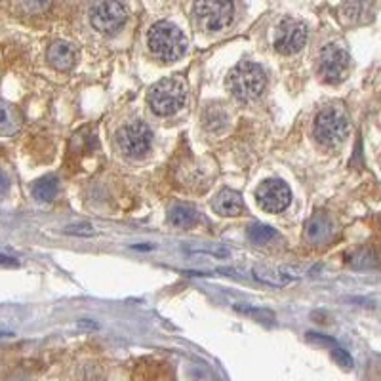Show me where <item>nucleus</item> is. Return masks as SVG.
Wrapping results in <instances>:
<instances>
[{"instance_id":"f03ea898","label":"nucleus","mask_w":381,"mask_h":381,"mask_svg":"<svg viewBox=\"0 0 381 381\" xmlns=\"http://www.w3.org/2000/svg\"><path fill=\"white\" fill-rule=\"evenodd\" d=\"M227 86L233 96L242 101H252L263 94L267 86V77L260 65L252 61H242L227 77Z\"/></svg>"},{"instance_id":"ddd939ff","label":"nucleus","mask_w":381,"mask_h":381,"mask_svg":"<svg viewBox=\"0 0 381 381\" xmlns=\"http://www.w3.org/2000/svg\"><path fill=\"white\" fill-rule=\"evenodd\" d=\"M212 210L221 218H236L244 210V200L236 191L223 189L212 200Z\"/></svg>"},{"instance_id":"5701e85b","label":"nucleus","mask_w":381,"mask_h":381,"mask_svg":"<svg viewBox=\"0 0 381 381\" xmlns=\"http://www.w3.org/2000/svg\"><path fill=\"white\" fill-rule=\"evenodd\" d=\"M67 233H71V235H92L94 229L88 227V225H77V227H67Z\"/></svg>"},{"instance_id":"7ed1b4c3","label":"nucleus","mask_w":381,"mask_h":381,"mask_svg":"<svg viewBox=\"0 0 381 381\" xmlns=\"http://www.w3.org/2000/svg\"><path fill=\"white\" fill-rule=\"evenodd\" d=\"M187 99V88L182 79H162L149 92V105L158 116H172Z\"/></svg>"},{"instance_id":"39448f33","label":"nucleus","mask_w":381,"mask_h":381,"mask_svg":"<svg viewBox=\"0 0 381 381\" xmlns=\"http://www.w3.org/2000/svg\"><path fill=\"white\" fill-rule=\"evenodd\" d=\"M313 132L319 143L326 147H336L343 143L347 133H349V121L347 116L336 107H326L322 109L315 118Z\"/></svg>"},{"instance_id":"412c9836","label":"nucleus","mask_w":381,"mask_h":381,"mask_svg":"<svg viewBox=\"0 0 381 381\" xmlns=\"http://www.w3.org/2000/svg\"><path fill=\"white\" fill-rule=\"evenodd\" d=\"M50 4V0H19V6L23 8L27 13H38L46 10Z\"/></svg>"},{"instance_id":"20e7f679","label":"nucleus","mask_w":381,"mask_h":381,"mask_svg":"<svg viewBox=\"0 0 381 381\" xmlns=\"http://www.w3.org/2000/svg\"><path fill=\"white\" fill-rule=\"evenodd\" d=\"M194 23L204 33L223 31L233 21L235 2L233 0H194Z\"/></svg>"},{"instance_id":"0eeeda50","label":"nucleus","mask_w":381,"mask_h":381,"mask_svg":"<svg viewBox=\"0 0 381 381\" xmlns=\"http://www.w3.org/2000/svg\"><path fill=\"white\" fill-rule=\"evenodd\" d=\"M90 21L94 29L111 35L126 23V8L121 0H96L90 8Z\"/></svg>"},{"instance_id":"aec40b11","label":"nucleus","mask_w":381,"mask_h":381,"mask_svg":"<svg viewBox=\"0 0 381 381\" xmlns=\"http://www.w3.org/2000/svg\"><path fill=\"white\" fill-rule=\"evenodd\" d=\"M248 236L254 242H258V244H265V242L272 241V238L277 236V231L272 229V227H269V225L254 223V225H250Z\"/></svg>"},{"instance_id":"6ab92c4d","label":"nucleus","mask_w":381,"mask_h":381,"mask_svg":"<svg viewBox=\"0 0 381 381\" xmlns=\"http://www.w3.org/2000/svg\"><path fill=\"white\" fill-rule=\"evenodd\" d=\"M183 248L187 252H193V254H206V255H214V258H227L229 255V250L225 246H219V244H185Z\"/></svg>"},{"instance_id":"423d86ee","label":"nucleus","mask_w":381,"mask_h":381,"mask_svg":"<svg viewBox=\"0 0 381 381\" xmlns=\"http://www.w3.org/2000/svg\"><path fill=\"white\" fill-rule=\"evenodd\" d=\"M349 54L338 44H328L319 54V77L328 84H338L349 73Z\"/></svg>"},{"instance_id":"b1692460","label":"nucleus","mask_w":381,"mask_h":381,"mask_svg":"<svg viewBox=\"0 0 381 381\" xmlns=\"http://www.w3.org/2000/svg\"><path fill=\"white\" fill-rule=\"evenodd\" d=\"M19 261L6 254H0V267H18Z\"/></svg>"},{"instance_id":"4be33fe9","label":"nucleus","mask_w":381,"mask_h":381,"mask_svg":"<svg viewBox=\"0 0 381 381\" xmlns=\"http://www.w3.org/2000/svg\"><path fill=\"white\" fill-rule=\"evenodd\" d=\"M333 358H336L339 364L347 366V368H349V366H353V358L349 357V355H347L343 349H336V351H333Z\"/></svg>"},{"instance_id":"f8f14e48","label":"nucleus","mask_w":381,"mask_h":381,"mask_svg":"<svg viewBox=\"0 0 381 381\" xmlns=\"http://www.w3.org/2000/svg\"><path fill=\"white\" fill-rule=\"evenodd\" d=\"M46 57L50 65L57 71H71L77 63V50L65 40H55L48 46Z\"/></svg>"},{"instance_id":"1a4fd4ad","label":"nucleus","mask_w":381,"mask_h":381,"mask_svg":"<svg viewBox=\"0 0 381 381\" xmlns=\"http://www.w3.org/2000/svg\"><path fill=\"white\" fill-rule=\"evenodd\" d=\"M258 204L269 214H279L288 208L292 200V191L288 183H285L279 177H271L260 183V187L255 191Z\"/></svg>"},{"instance_id":"a211bd4d","label":"nucleus","mask_w":381,"mask_h":381,"mask_svg":"<svg viewBox=\"0 0 381 381\" xmlns=\"http://www.w3.org/2000/svg\"><path fill=\"white\" fill-rule=\"evenodd\" d=\"M254 277L269 286H286L288 280H292V277H288L282 269H267V267H255Z\"/></svg>"},{"instance_id":"9b49d317","label":"nucleus","mask_w":381,"mask_h":381,"mask_svg":"<svg viewBox=\"0 0 381 381\" xmlns=\"http://www.w3.org/2000/svg\"><path fill=\"white\" fill-rule=\"evenodd\" d=\"M374 0H345L341 6V19L347 25H364L374 19Z\"/></svg>"},{"instance_id":"dca6fc26","label":"nucleus","mask_w":381,"mask_h":381,"mask_svg":"<svg viewBox=\"0 0 381 381\" xmlns=\"http://www.w3.org/2000/svg\"><path fill=\"white\" fill-rule=\"evenodd\" d=\"M21 128V113L10 103L0 101V133L12 136Z\"/></svg>"},{"instance_id":"f3484780","label":"nucleus","mask_w":381,"mask_h":381,"mask_svg":"<svg viewBox=\"0 0 381 381\" xmlns=\"http://www.w3.org/2000/svg\"><path fill=\"white\" fill-rule=\"evenodd\" d=\"M57 191H60V182H57V177L55 176L40 177V180H37V182L33 183V187H31L33 197L37 200H40V202H50V200H54Z\"/></svg>"},{"instance_id":"f257e3e1","label":"nucleus","mask_w":381,"mask_h":381,"mask_svg":"<svg viewBox=\"0 0 381 381\" xmlns=\"http://www.w3.org/2000/svg\"><path fill=\"white\" fill-rule=\"evenodd\" d=\"M147 44L151 54L162 63H174L187 50L185 35L170 21H158L157 25H153L147 35Z\"/></svg>"},{"instance_id":"6e6552de","label":"nucleus","mask_w":381,"mask_h":381,"mask_svg":"<svg viewBox=\"0 0 381 381\" xmlns=\"http://www.w3.org/2000/svg\"><path fill=\"white\" fill-rule=\"evenodd\" d=\"M153 133L145 122H130L116 133V145L128 157H141L149 151Z\"/></svg>"},{"instance_id":"4468645a","label":"nucleus","mask_w":381,"mask_h":381,"mask_svg":"<svg viewBox=\"0 0 381 381\" xmlns=\"http://www.w3.org/2000/svg\"><path fill=\"white\" fill-rule=\"evenodd\" d=\"M333 235V223L332 219L328 218L324 212L315 214L313 218L309 219L305 225V236L309 242L313 244H324L332 238Z\"/></svg>"},{"instance_id":"2eb2a0df","label":"nucleus","mask_w":381,"mask_h":381,"mask_svg":"<svg viewBox=\"0 0 381 381\" xmlns=\"http://www.w3.org/2000/svg\"><path fill=\"white\" fill-rule=\"evenodd\" d=\"M168 219L174 227L189 229V227H193V225L199 223L200 216L191 204H176L172 210H170Z\"/></svg>"},{"instance_id":"9d476101","label":"nucleus","mask_w":381,"mask_h":381,"mask_svg":"<svg viewBox=\"0 0 381 381\" xmlns=\"http://www.w3.org/2000/svg\"><path fill=\"white\" fill-rule=\"evenodd\" d=\"M307 25L299 19L286 18L280 21L275 35V50L280 54H296L307 43Z\"/></svg>"}]
</instances>
